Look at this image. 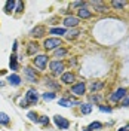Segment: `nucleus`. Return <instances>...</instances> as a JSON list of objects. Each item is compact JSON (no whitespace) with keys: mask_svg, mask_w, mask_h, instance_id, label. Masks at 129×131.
Masks as SVG:
<instances>
[{"mask_svg":"<svg viewBox=\"0 0 129 131\" xmlns=\"http://www.w3.org/2000/svg\"><path fill=\"white\" fill-rule=\"evenodd\" d=\"M43 98H45V100H54V98H55V94H54V92H45V94H43Z\"/></svg>","mask_w":129,"mask_h":131,"instance_id":"25","label":"nucleus"},{"mask_svg":"<svg viewBox=\"0 0 129 131\" xmlns=\"http://www.w3.org/2000/svg\"><path fill=\"white\" fill-rule=\"evenodd\" d=\"M117 131H128V130H126V127H123V128H120V130H117Z\"/></svg>","mask_w":129,"mask_h":131,"instance_id":"36","label":"nucleus"},{"mask_svg":"<svg viewBox=\"0 0 129 131\" xmlns=\"http://www.w3.org/2000/svg\"><path fill=\"white\" fill-rule=\"evenodd\" d=\"M64 25L65 27H77L79 25V18H76V16H67L64 19Z\"/></svg>","mask_w":129,"mask_h":131,"instance_id":"8","label":"nucleus"},{"mask_svg":"<svg viewBox=\"0 0 129 131\" xmlns=\"http://www.w3.org/2000/svg\"><path fill=\"white\" fill-rule=\"evenodd\" d=\"M21 107H28V103H27V100H21Z\"/></svg>","mask_w":129,"mask_h":131,"instance_id":"35","label":"nucleus"},{"mask_svg":"<svg viewBox=\"0 0 129 131\" xmlns=\"http://www.w3.org/2000/svg\"><path fill=\"white\" fill-rule=\"evenodd\" d=\"M85 90H86V86H85L83 82H79V83H76V85L71 86L73 94H76V95H83L85 94Z\"/></svg>","mask_w":129,"mask_h":131,"instance_id":"7","label":"nucleus"},{"mask_svg":"<svg viewBox=\"0 0 129 131\" xmlns=\"http://www.w3.org/2000/svg\"><path fill=\"white\" fill-rule=\"evenodd\" d=\"M58 46H61V39H57V37H49L45 40V48L46 49H55Z\"/></svg>","mask_w":129,"mask_h":131,"instance_id":"3","label":"nucleus"},{"mask_svg":"<svg viewBox=\"0 0 129 131\" xmlns=\"http://www.w3.org/2000/svg\"><path fill=\"white\" fill-rule=\"evenodd\" d=\"M27 118H30L31 122H39V116H37V113H34V112H28Z\"/></svg>","mask_w":129,"mask_h":131,"instance_id":"21","label":"nucleus"},{"mask_svg":"<svg viewBox=\"0 0 129 131\" xmlns=\"http://www.w3.org/2000/svg\"><path fill=\"white\" fill-rule=\"evenodd\" d=\"M25 74H27V78H28V81L30 82H36V73H34L33 69L27 67V69H25Z\"/></svg>","mask_w":129,"mask_h":131,"instance_id":"13","label":"nucleus"},{"mask_svg":"<svg viewBox=\"0 0 129 131\" xmlns=\"http://www.w3.org/2000/svg\"><path fill=\"white\" fill-rule=\"evenodd\" d=\"M101 127H102V124H101V122H92V124H91V125L88 127V128L94 131V130H99Z\"/></svg>","mask_w":129,"mask_h":131,"instance_id":"23","label":"nucleus"},{"mask_svg":"<svg viewBox=\"0 0 129 131\" xmlns=\"http://www.w3.org/2000/svg\"><path fill=\"white\" fill-rule=\"evenodd\" d=\"M46 63H48V57L46 55H37V57L34 58V66L37 69H40V70H45Z\"/></svg>","mask_w":129,"mask_h":131,"instance_id":"4","label":"nucleus"},{"mask_svg":"<svg viewBox=\"0 0 129 131\" xmlns=\"http://www.w3.org/2000/svg\"><path fill=\"white\" fill-rule=\"evenodd\" d=\"M48 85H50L52 88H59V85H57V83H54L52 81H48Z\"/></svg>","mask_w":129,"mask_h":131,"instance_id":"33","label":"nucleus"},{"mask_svg":"<svg viewBox=\"0 0 129 131\" xmlns=\"http://www.w3.org/2000/svg\"><path fill=\"white\" fill-rule=\"evenodd\" d=\"M24 8V5H22V2H18V8H16V12H21Z\"/></svg>","mask_w":129,"mask_h":131,"instance_id":"32","label":"nucleus"},{"mask_svg":"<svg viewBox=\"0 0 129 131\" xmlns=\"http://www.w3.org/2000/svg\"><path fill=\"white\" fill-rule=\"evenodd\" d=\"M83 131H92V130H89V128H83Z\"/></svg>","mask_w":129,"mask_h":131,"instance_id":"37","label":"nucleus"},{"mask_svg":"<svg viewBox=\"0 0 129 131\" xmlns=\"http://www.w3.org/2000/svg\"><path fill=\"white\" fill-rule=\"evenodd\" d=\"M43 34H45V27L43 25H37L31 30V36H34V37H42Z\"/></svg>","mask_w":129,"mask_h":131,"instance_id":"10","label":"nucleus"},{"mask_svg":"<svg viewBox=\"0 0 129 131\" xmlns=\"http://www.w3.org/2000/svg\"><path fill=\"white\" fill-rule=\"evenodd\" d=\"M58 103H59V106H64V107H68V106H70V101H68L67 98H61Z\"/></svg>","mask_w":129,"mask_h":131,"instance_id":"26","label":"nucleus"},{"mask_svg":"<svg viewBox=\"0 0 129 131\" xmlns=\"http://www.w3.org/2000/svg\"><path fill=\"white\" fill-rule=\"evenodd\" d=\"M111 5H113L116 9H122L125 6V2H116V0H114V2H111Z\"/></svg>","mask_w":129,"mask_h":131,"instance_id":"24","label":"nucleus"},{"mask_svg":"<svg viewBox=\"0 0 129 131\" xmlns=\"http://www.w3.org/2000/svg\"><path fill=\"white\" fill-rule=\"evenodd\" d=\"M104 86V82H92L91 83V90L92 91H98V90H101Z\"/></svg>","mask_w":129,"mask_h":131,"instance_id":"19","label":"nucleus"},{"mask_svg":"<svg viewBox=\"0 0 129 131\" xmlns=\"http://www.w3.org/2000/svg\"><path fill=\"white\" fill-rule=\"evenodd\" d=\"M77 34H79V31H70V34H67V37H68V39H71V37H76Z\"/></svg>","mask_w":129,"mask_h":131,"instance_id":"30","label":"nucleus"},{"mask_svg":"<svg viewBox=\"0 0 129 131\" xmlns=\"http://www.w3.org/2000/svg\"><path fill=\"white\" fill-rule=\"evenodd\" d=\"M74 81V74L71 72H68V73H62L61 76V82H64V83H71Z\"/></svg>","mask_w":129,"mask_h":131,"instance_id":"11","label":"nucleus"},{"mask_svg":"<svg viewBox=\"0 0 129 131\" xmlns=\"http://www.w3.org/2000/svg\"><path fill=\"white\" fill-rule=\"evenodd\" d=\"M14 8H15V2L14 0H8L6 2V6H5V12L6 14H10L14 10Z\"/></svg>","mask_w":129,"mask_h":131,"instance_id":"15","label":"nucleus"},{"mask_svg":"<svg viewBox=\"0 0 129 131\" xmlns=\"http://www.w3.org/2000/svg\"><path fill=\"white\" fill-rule=\"evenodd\" d=\"M49 67H50V70H52L54 74H61L65 69V66H64L62 61H52V63L49 64Z\"/></svg>","mask_w":129,"mask_h":131,"instance_id":"2","label":"nucleus"},{"mask_svg":"<svg viewBox=\"0 0 129 131\" xmlns=\"http://www.w3.org/2000/svg\"><path fill=\"white\" fill-rule=\"evenodd\" d=\"M9 121H10V119H9L8 115L5 113V112H0V124H2V125H8Z\"/></svg>","mask_w":129,"mask_h":131,"instance_id":"17","label":"nucleus"},{"mask_svg":"<svg viewBox=\"0 0 129 131\" xmlns=\"http://www.w3.org/2000/svg\"><path fill=\"white\" fill-rule=\"evenodd\" d=\"M49 31H50V34H59L61 36V34H65V28H50Z\"/></svg>","mask_w":129,"mask_h":131,"instance_id":"22","label":"nucleus"},{"mask_svg":"<svg viewBox=\"0 0 129 131\" xmlns=\"http://www.w3.org/2000/svg\"><path fill=\"white\" fill-rule=\"evenodd\" d=\"M54 54H55V57L57 58H62L64 55H67V51H65L64 48H58V49H55Z\"/></svg>","mask_w":129,"mask_h":131,"instance_id":"20","label":"nucleus"},{"mask_svg":"<svg viewBox=\"0 0 129 131\" xmlns=\"http://www.w3.org/2000/svg\"><path fill=\"white\" fill-rule=\"evenodd\" d=\"M80 112L83 115H88L92 112V106L91 104H80Z\"/></svg>","mask_w":129,"mask_h":131,"instance_id":"18","label":"nucleus"},{"mask_svg":"<svg viewBox=\"0 0 129 131\" xmlns=\"http://www.w3.org/2000/svg\"><path fill=\"white\" fill-rule=\"evenodd\" d=\"M73 6H85V2H76L73 3Z\"/></svg>","mask_w":129,"mask_h":131,"instance_id":"34","label":"nucleus"},{"mask_svg":"<svg viewBox=\"0 0 129 131\" xmlns=\"http://www.w3.org/2000/svg\"><path fill=\"white\" fill-rule=\"evenodd\" d=\"M125 95H126V90L125 88H119V90H116L113 92V95H111V101H114V103H117L119 100H123L125 98Z\"/></svg>","mask_w":129,"mask_h":131,"instance_id":"6","label":"nucleus"},{"mask_svg":"<svg viewBox=\"0 0 129 131\" xmlns=\"http://www.w3.org/2000/svg\"><path fill=\"white\" fill-rule=\"evenodd\" d=\"M39 122L43 124V125H46V124H49V119L48 116H40V119H39Z\"/></svg>","mask_w":129,"mask_h":131,"instance_id":"27","label":"nucleus"},{"mask_svg":"<svg viewBox=\"0 0 129 131\" xmlns=\"http://www.w3.org/2000/svg\"><path fill=\"white\" fill-rule=\"evenodd\" d=\"M9 67H10V70H18V61H16V55H15V54H12V55H10Z\"/></svg>","mask_w":129,"mask_h":131,"instance_id":"12","label":"nucleus"},{"mask_svg":"<svg viewBox=\"0 0 129 131\" xmlns=\"http://www.w3.org/2000/svg\"><path fill=\"white\" fill-rule=\"evenodd\" d=\"M8 82L12 85V86H19V83H21V78L18 76V74H9L8 76Z\"/></svg>","mask_w":129,"mask_h":131,"instance_id":"9","label":"nucleus"},{"mask_svg":"<svg viewBox=\"0 0 129 131\" xmlns=\"http://www.w3.org/2000/svg\"><path fill=\"white\" fill-rule=\"evenodd\" d=\"M123 106L125 107L129 106V95H125V98H123Z\"/></svg>","mask_w":129,"mask_h":131,"instance_id":"29","label":"nucleus"},{"mask_svg":"<svg viewBox=\"0 0 129 131\" xmlns=\"http://www.w3.org/2000/svg\"><path fill=\"white\" fill-rule=\"evenodd\" d=\"M126 130H128V131H129V125H128V127H126Z\"/></svg>","mask_w":129,"mask_h":131,"instance_id":"38","label":"nucleus"},{"mask_svg":"<svg viewBox=\"0 0 129 131\" xmlns=\"http://www.w3.org/2000/svg\"><path fill=\"white\" fill-rule=\"evenodd\" d=\"M77 14H79V16H80V18H91V15H92V14H91L86 8H80L79 10H77Z\"/></svg>","mask_w":129,"mask_h":131,"instance_id":"14","label":"nucleus"},{"mask_svg":"<svg viewBox=\"0 0 129 131\" xmlns=\"http://www.w3.org/2000/svg\"><path fill=\"white\" fill-rule=\"evenodd\" d=\"M25 100H27L28 104H36L37 100H39V95H37V92L34 90H28V92L25 94Z\"/></svg>","mask_w":129,"mask_h":131,"instance_id":"5","label":"nucleus"},{"mask_svg":"<svg viewBox=\"0 0 129 131\" xmlns=\"http://www.w3.org/2000/svg\"><path fill=\"white\" fill-rule=\"evenodd\" d=\"M37 51H39V48H37V45H36V43H28L27 52H28L30 55H34V54H37Z\"/></svg>","mask_w":129,"mask_h":131,"instance_id":"16","label":"nucleus"},{"mask_svg":"<svg viewBox=\"0 0 129 131\" xmlns=\"http://www.w3.org/2000/svg\"><path fill=\"white\" fill-rule=\"evenodd\" d=\"M99 110H101V112H107V113H110V112H111V107H105V106H99Z\"/></svg>","mask_w":129,"mask_h":131,"instance_id":"28","label":"nucleus"},{"mask_svg":"<svg viewBox=\"0 0 129 131\" xmlns=\"http://www.w3.org/2000/svg\"><path fill=\"white\" fill-rule=\"evenodd\" d=\"M91 100H92V101H97V103H99V101H101V97H99V95H92V97H91Z\"/></svg>","mask_w":129,"mask_h":131,"instance_id":"31","label":"nucleus"},{"mask_svg":"<svg viewBox=\"0 0 129 131\" xmlns=\"http://www.w3.org/2000/svg\"><path fill=\"white\" fill-rule=\"evenodd\" d=\"M54 122L57 125L58 128H61V130H67L68 127H70V122L65 119L64 116H61V115H55L54 116Z\"/></svg>","mask_w":129,"mask_h":131,"instance_id":"1","label":"nucleus"}]
</instances>
